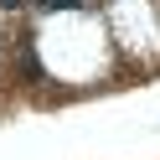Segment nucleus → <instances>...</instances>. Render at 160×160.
<instances>
[{
    "label": "nucleus",
    "instance_id": "obj_1",
    "mask_svg": "<svg viewBox=\"0 0 160 160\" xmlns=\"http://www.w3.org/2000/svg\"><path fill=\"white\" fill-rule=\"evenodd\" d=\"M42 11H83V0H42Z\"/></svg>",
    "mask_w": 160,
    "mask_h": 160
},
{
    "label": "nucleus",
    "instance_id": "obj_2",
    "mask_svg": "<svg viewBox=\"0 0 160 160\" xmlns=\"http://www.w3.org/2000/svg\"><path fill=\"white\" fill-rule=\"evenodd\" d=\"M0 5H5V11H16V5H26V0H0Z\"/></svg>",
    "mask_w": 160,
    "mask_h": 160
},
{
    "label": "nucleus",
    "instance_id": "obj_3",
    "mask_svg": "<svg viewBox=\"0 0 160 160\" xmlns=\"http://www.w3.org/2000/svg\"><path fill=\"white\" fill-rule=\"evenodd\" d=\"M36 5H42V0H36Z\"/></svg>",
    "mask_w": 160,
    "mask_h": 160
}]
</instances>
